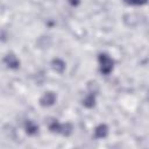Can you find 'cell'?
<instances>
[{"instance_id":"1","label":"cell","mask_w":149,"mask_h":149,"mask_svg":"<svg viewBox=\"0 0 149 149\" xmlns=\"http://www.w3.org/2000/svg\"><path fill=\"white\" fill-rule=\"evenodd\" d=\"M98 61H99V68H100L101 73L109 74L113 71L114 62L107 54H100L98 57Z\"/></svg>"},{"instance_id":"2","label":"cell","mask_w":149,"mask_h":149,"mask_svg":"<svg viewBox=\"0 0 149 149\" xmlns=\"http://www.w3.org/2000/svg\"><path fill=\"white\" fill-rule=\"evenodd\" d=\"M56 94L55 92L52 91H48L45 93H43V95L40 98V105L42 107H49V106H52L55 102H56Z\"/></svg>"},{"instance_id":"3","label":"cell","mask_w":149,"mask_h":149,"mask_svg":"<svg viewBox=\"0 0 149 149\" xmlns=\"http://www.w3.org/2000/svg\"><path fill=\"white\" fill-rule=\"evenodd\" d=\"M3 63L6 64L7 68H9L12 70H16L20 68V61L16 57V55L13 52H9L3 57Z\"/></svg>"},{"instance_id":"4","label":"cell","mask_w":149,"mask_h":149,"mask_svg":"<svg viewBox=\"0 0 149 149\" xmlns=\"http://www.w3.org/2000/svg\"><path fill=\"white\" fill-rule=\"evenodd\" d=\"M108 134V127L105 125V123H101V125H98L95 128H94V136L97 139H104L106 137Z\"/></svg>"},{"instance_id":"5","label":"cell","mask_w":149,"mask_h":149,"mask_svg":"<svg viewBox=\"0 0 149 149\" xmlns=\"http://www.w3.org/2000/svg\"><path fill=\"white\" fill-rule=\"evenodd\" d=\"M24 130L28 135H35L38 132V126L33 120H27L24 122Z\"/></svg>"},{"instance_id":"6","label":"cell","mask_w":149,"mask_h":149,"mask_svg":"<svg viewBox=\"0 0 149 149\" xmlns=\"http://www.w3.org/2000/svg\"><path fill=\"white\" fill-rule=\"evenodd\" d=\"M51 66L52 69L58 72V73H63L64 70H65V62L62 61L61 58H54L52 62H51Z\"/></svg>"},{"instance_id":"7","label":"cell","mask_w":149,"mask_h":149,"mask_svg":"<svg viewBox=\"0 0 149 149\" xmlns=\"http://www.w3.org/2000/svg\"><path fill=\"white\" fill-rule=\"evenodd\" d=\"M83 105L85 106V107H87V108H92L94 105H95V95L91 92V93H88L86 97H85V99L83 100Z\"/></svg>"},{"instance_id":"8","label":"cell","mask_w":149,"mask_h":149,"mask_svg":"<svg viewBox=\"0 0 149 149\" xmlns=\"http://www.w3.org/2000/svg\"><path fill=\"white\" fill-rule=\"evenodd\" d=\"M49 129H50L52 133H59V134H61L62 125H61L57 120H52V121L49 123Z\"/></svg>"},{"instance_id":"9","label":"cell","mask_w":149,"mask_h":149,"mask_svg":"<svg viewBox=\"0 0 149 149\" xmlns=\"http://www.w3.org/2000/svg\"><path fill=\"white\" fill-rule=\"evenodd\" d=\"M72 133V126H71V123H69V122H66V123H64V125H62V129H61V134H63V135H65V136H68V135H70Z\"/></svg>"}]
</instances>
